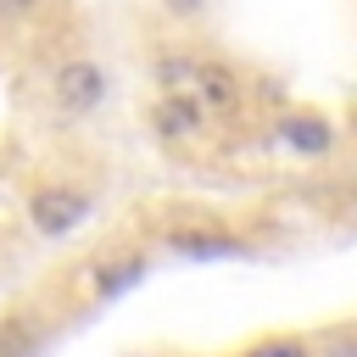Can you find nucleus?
Listing matches in <instances>:
<instances>
[{
  "instance_id": "obj_1",
  "label": "nucleus",
  "mask_w": 357,
  "mask_h": 357,
  "mask_svg": "<svg viewBox=\"0 0 357 357\" xmlns=\"http://www.w3.org/2000/svg\"><path fill=\"white\" fill-rule=\"evenodd\" d=\"M106 67L100 61H89V56H73V61H61L56 73H50V100L67 112V117H89L95 106H106Z\"/></svg>"
},
{
  "instance_id": "obj_2",
  "label": "nucleus",
  "mask_w": 357,
  "mask_h": 357,
  "mask_svg": "<svg viewBox=\"0 0 357 357\" xmlns=\"http://www.w3.org/2000/svg\"><path fill=\"white\" fill-rule=\"evenodd\" d=\"M84 218H89V195L73 190V184H45V190L28 195V223H33L39 234H50V240L73 234Z\"/></svg>"
},
{
  "instance_id": "obj_3",
  "label": "nucleus",
  "mask_w": 357,
  "mask_h": 357,
  "mask_svg": "<svg viewBox=\"0 0 357 357\" xmlns=\"http://www.w3.org/2000/svg\"><path fill=\"white\" fill-rule=\"evenodd\" d=\"M273 145H284L290 156H329L335 151V123L324 112H284L273 123Z\"/></svg>"
},
{
  "instance_id": "obj_4",
  "label": "nucleus",
  "mask_w": 357,
  "mask_h": 357,
  "mask_svg": "<svg viewBox=\"0 0 357 357\" xmlns=\"http://www.w3.org/2000/svg\"><path fill=\"white\" fill-rule=\"evenodd\" d=\"M190 95L201 100V112H234L240 106V73L229 61H195Z\"/></svg>"
},
{
  "instance_id": "obj_5",
  "label": "nucleus",
  "mask_w": 357,
  "mask_h": 357,
  "mask_svg": "<svg viewBox=\"0 0 357 357\" xmlns=\"http://www.w3.org/2000/svg\"><path fill=\"white\" fill-rule=\"evenodd\" d=\"M201 100L190 95V89H162V100L151 106V128L162 134V139H190V134H201Z\"/></svg>"
},
{
  "instance_id": "obj_6",
  "label": "nucleus",
  "mask_w": 357,
  "mask_h": 357,
  "mask_svg": "<svg viewBox=\"0 0 357 357\" xmlns=\"http://www.w3.org/2000/svg\"><path fill=\"white\" fill-rule=\"evenodd\" d=\"M167 245H173L178 257H240V251H245L234 234H218V229H206V234H201V229H178Z\"/></svg>"
},
{
  "instance_id": "obj_7",
  "label": "nucleus",
  "mask_w": 357,
  "mask_h": 357,
  "mask_svg": "<svg viewBox=\"0 0 357 357\" xmlns=\"http://www.w3.org/2000/svg\"><path fill=\"white\" fill-rule=\"evenodd\" d=\"M139 273H145V257H112V262L95 268V296L112 301V296H123L128 284H139Z\"/></svg>"
},
{
  "instance_id": "obj_8",
  "label": "nucleus",
  "mask_w": 357,
  "mask_h": 357,
  "mask_svg": "<svg viewBox=\"0 0 357 357\" xmlns=\"http://www.w3.org/2000/svg\"><path fill=\"white\" fill-rule=\"evenodd\" d=\"M151 73H156V89H190V78H195V56H184V50H162Z\"/></svg>"
},
{
  "instance_id": "obj_9",
  "label": "nucleus",
  "mask_w": 357,
  "mask_h": 357,
  "mask_svg": "<svg viewBox=\"0 0 357 357\" xmlns=\"http://www.w3.org/2000/svg\"><path fill=\"white\" fill-rule=\"evenodd\" d=\"M240 357H312V346H307L301 335H273V340H257V346L240 351Z\"/></svg>"
},
{
  "instance_id": "obj_10",
  "label": "nucleus",
  "mask_w": 357,
  "mask_h": 357,
  "mask_svg": "<svg viewBox=\"0 0 357 357\" xmlns=\"http://www.w3.org/2000/svg\"><path fill=\"white\" fill-rule=\"evenodd\" d=\"M45 0H0V22H28Z\"/></svg>"
},
{
  "instance_id": "obj_11",
  "label": "nucleus",
  "mask_w": 357,
  "mask_h": 357,
  "mask_svg": "<svg viewBox=\"0 0 357 357\" xmlns=\"http://www.w3.org/2000/svg\"><path fill=\"white\" fill-rule=\"evenodd\" d=\"M162 6H167V17H184V22L206 11V0H162Z\"/></svg>"
}]
</instances>
